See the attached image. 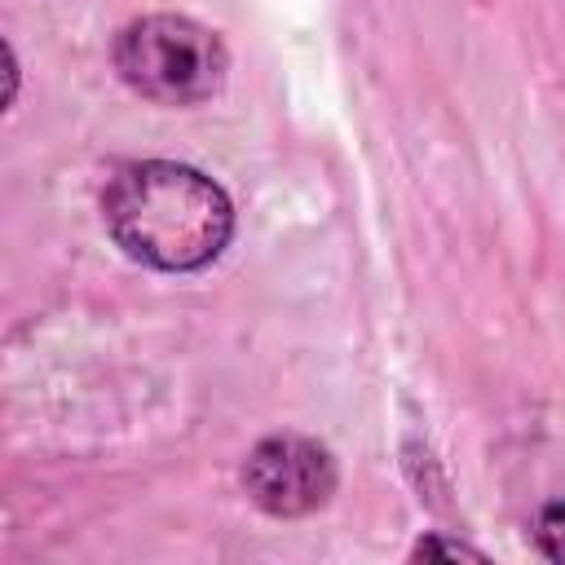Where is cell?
I'll return each mask as SVG.
<instances>
[{
    "label": "cell",
    "instance_id": "6da1fadb",
    "mask_svg": "<svg viewBox=\"0 0 565 565\" xmlns=\"http://www.w3.org/2000/svg\"><path fill=\"white\" fill-rule=\"evenodd\" d=\"M102 216L124 256L163 274H199L234 238L230 194L172 159L124 163L102 194Z\"/></svg>",
    "mask_w": 565,
    "mask_h": 565
},
{
    "label": "cell",
    "instance_id": "7a4b0ae2",
    "mask_svg": "<svg viewBox=\"0 0 565 565\" xmlns=\"http://www.w3.org/2000/svg\"><path fill=\"white\" fill-rule=\"evenodd\" d=\"M119 79L159 106H199L225 88L230 53L216 31L185 13H146L115 40Z\"/></svg>",
    "mask_w": 565,
    "mask_h": 565
},
{
    "label": "cell",
    "instance_id": "3957f363",
    "mask_svg": "<svg viewBox=\"0 0 565 565\" xmlns=\"http://www.w3.org/2000/svg\"><path fill=\"white\" fill-rule=\"evenodd\" d=\"M335 455L305 433H269L243 459V486L269 516H309L335 494Z\"/></svg>",
    "mask_w": 565,
    "mask_h": 565
},
{
    "label": "cell",
    "instance_id": "277c9868",
    "mask_svg": "<svg viewBox=\"0 0 565 565\" xmlns=\"http://www.w3.org/2000/svg\"><path fill=\"white\" fill-rule=\"evenodd\" d=\"M534 543L547 561L565 565V499H552L543 512H539V530H534Z\"/></svg>",
    "mask_w": 565,
    "mask_h": 565
},
{
    "label": "cell",
    "instance_id": "5b68a950",
    "mask_svg": "<svg viewBox=\"0 0 565 565\" xmlns=\"http://www.w3.org/2000/svg\"><path fill=\"white\" fill-rule=\"evenodd\" d=\"M411 556H415V561H428V556H446V561H459V556H468V561H486L481 547H468V543H455V539H437V534L419 539V543L411 547Z\"/></svg>",
    "mask_w": 565,
    "mask_h": 565
}]
</instances>
